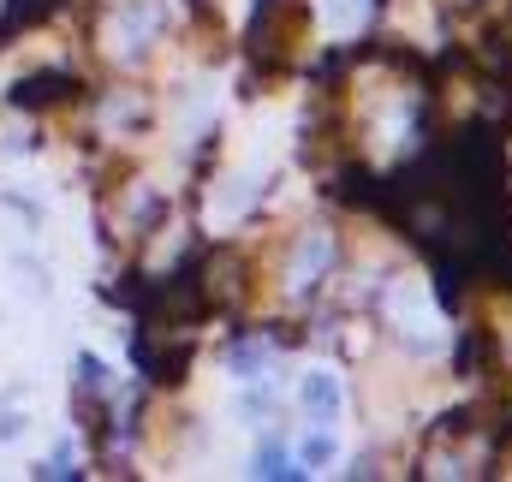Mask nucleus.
Returning a JSON list of instances; mask_svg holds the SVG:
<instances>
[{"instance_id":"f257e3e1","label":"nucleus","mask_w":512,"mask_h":482,"mask_svg":"<svg viewBox=\"0 0 512 482\" xmlns=\"http://www.w3.org/2000/svg\"><path fill=\"white\" fill-rule=\"evenodd\" d=\"M155 36H161V0H120V6H114L108 42H114V60H120V66L149 60Z\"/></svg>"},{"instance_id":"f03ea898","label":"nucleus","mask_w":512,"mask_h":482,"mask_svg":"<svg viewBox=\"0 0 512 482\" xmlns=\"http://www.w3.org/2000/svg\"><path fill=\"white\" fill-rule=\"evenodd\" d=\"M328 268H334V233H304L298 250H292V262H286V286L292 292H310Z\"/></svg>"},{"instance_id":"7ed1b4c3","label":"nucleus","mask_w":512,"mask_h":482,"mask_svg":"<svg viewBox=\"0 0 512 482\" xmlns=\"http://www.w3.org/2000/svg\"><path fill=\"white\" fill-rule=\"evenodd\" d=\"M78 84L66 78V72H42V78H24V84H12V108H48V102H66Z\"/></svg>"},{"instance_id":"20e7f679","label":"nucleus","mask_w":512,"mask_h":482,"mask_svg":"<svg viewBox=\"0 0 512 482\" xmlns=\"http://www.w3.org/2000/svg\"><path fill=\"white\" fill-rule=\"evenodd\" d=\"M298 399H304V411H310L316 423H334V417H340V375H328V369H316V375H304V387H298Z\"/></svg>"},{"instance_id":"39448f33","label":"nucleus","mask_w":512,"mask_h":482,"mask_svg":"<svg viewBox=\"0 0 512 482\" xmlns=\"http://www.w3.org/2000/svg\"><path fill=\"white\" fill-rule=\"evenodd\" d=\"M227 369H233L239 381H262V369H268V346H262V340H239V346L227 352Z\"/></svg>"},{"instance_id":"423d86ee","label":"nucleus","mask_w":512,"mask_h":482,"mask_svg":"<svg viewBox=\"0 0 512 482\" xmlns=\"http://www.w3.org/2000/svg\"><path fill=\"white\" fill-rule=\"evenodd\" d=\"M78 387H84V393H102V399H108V387H114V369L96 358V352H84V358H78Z\"/></svg>"},{"instance_id":"0eeeda50","label":"nucleus","mask_w":512,"mask_h":482,"mask_svg":"<svg viewBox=\"0 0 512 482\" xmlns=\"http://www.w3.org/2000/svg\"><path fill=\"white\" fill-rule=\"evenodd\" d=\"M256 477H304V471L292 465V453H286V447H274V441H268V447L256 453Z\"/></svg>"},{"instance_id":"6e6552de","label":"nucleus","mask_w":512,"mask_h":482,"mask_svg":"<svg viewBox=\"0 0 512 482\" xmlns=\"http://www.w3.org/2000/svg\"><path fill=\"white\" fill-rule=\"evenodd\" d=\"M54 6H60V0H6V18H0V24H12V30H18V24H36V18H48Z\"/></svg>"},{"instance_id":"1a4fd4ad","label":"nucleus","mask_w":512,"mask_h":482,"mask_svg":"<svg viewBox=\"0 0 512 482\" xmlns=\"http://www.w3.org/2000/svg\"><path fill=\"white\" fill-rule=\"evenodd\" d=\"M304 465H310V471H316V465H334V435H328V429L304 441Z\"/></svg>"},{"instance_id":"9d476101","label":"nucleus","mask_w":512,"mask_h":482,"mask_svg":"<svg viewBox=\"0 0 512 482\" xmlns=\"http://www.w3.org/2000/svg\"><path fill=\"white\" fill-rule=\"evenodd\" d=\"M42 477H60V482H72V477H84V471L72 465V447H54V453H48V465H42Z\"/></svg>"},{"instance_id":"9b49d317","label":"nucleus","mask_w":512,"mask_h":482,"mask_svg":"<svg viewBox=\"0 0 512 482\" xmlns=\"http://www.w3.org/2000/svg\"><path fill=\"white\" fill-rule=\"evenodd\" d=\"M18 435H24V417L6 411V417H0V441H18Z\"/></svg>"}]
</instances>
